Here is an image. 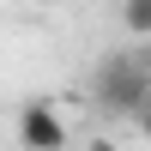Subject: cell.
Returning <instances> with one entry per match:
<instances>
[{
  "label": "cell",
  "mask_w": 151,
  "mask_h": 151,
  "mask_svg": "<svg viewBox=\"0 0 151 151\" xmlns=\"http://www.w3.org/2000/svg\"><path fill=\"white\" fill-rule=\"evenodd\" d=\"M18 145L24 151H73V121L60 103H24L18 109Z\"/></svg>",
  "instance_id": "obj_2"
},
{
  "label": "cell",
  "mask_w": 151,
  "mask_h": 151,
  "mask_svg": "<svg viewBox=\"0 0 151 151\" xmlns=\"http://www.w3.org/2000/svg\"><path fill=\"white\" fill-rule=\"evenodd\" d=\"M133 127H139V133H145V145H151V103L139 109V115H133Z\"/></svg>",
  "instance_id": "obj_4"
},
{
  "label": "cell",
  "mask_w": 151,
  "mask_h": 151,
  "mask_svg": "<svg viewBox=\"0 0 151 151\" xmlns=\"http://www.w3.org/2000/svg\"><path fill=\"white\" fill-rule=\"evenodd\" d=\"M121 24L127 36H151V0H121Z\"/></svg>",
  "instance_id": "obj_3"
},
{
  "label": "cell",
  "mask_w": 151,
  "mask_h": 151,
  "mask_svg": "<svg viewBox=\"0 0 151 151\" xmlns=\"http://www.w3.org/2000/svg\"><path fill=\"white\" fill-rule=\"evenodd\" d=\"M85 151H115V145H109V139H85Z\"/></svg>",
  "instance_id": "obj_5"
},
{
  "label": "cell",
  "mask_w": 151,
  "mask_h": 151,
  "mask_svg": "<svg viewBox=\"0 0 151 151\" xmlns=\"http://www.w3.org/2000/svg\"><path fill=\"white\" fill-rule=\"evenodd\" d=\"M91 97H97V109H109V115H139V109L151 103V79L139 73V60L109 55L103 67H97V79H91Z\"/></svg>",
  "instance_id": "obj_1"
}]
</instances>
